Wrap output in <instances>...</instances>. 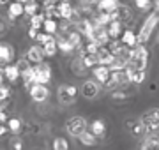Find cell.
Masks as SVG:
<instances>
[{
  "label": "cell",
  "mask_w": 159,
  "mask_h": 150,
  "mask_svg": "<svg viewBox=\"0 0 159 150\" xmlns=\"http://www.w3.org/2000/svg\"><path fill=\"white\" fill-rule=\"evenodd\" d=\"M125 67H127V60H124V58H119V57H115L113 62L110 64V71H111V73L125 71Z\"/></svg>",
  "instance_id": "obj_31"
},
{
  "label": "cell",
  "mask_w": 159,
  "mask_h": 150,
  "mask_svg": "<svg viewBox=\"0 0 159 150\" xmlns=\"http://www.w3.org/2000/svg\"><path fill=\"white\" fill-rule=\"evenodd\" d=\"M18 2H21V4H27V2H30V0H18Z\"/></svg>",
  "instance_id": "obj_50"
},
{
  "label": "cell",
  "mask_w": 159,
  "mask_h": 150,
  "mask_svg": "<svg viewBox=\"0 0 159 150\" xmlns=\"http://www.w3.org/2000/svg\"><path fill=\"white\" fill-rule=\"evenodd\" d=\"M99 42L97 41H90V42H87L85 44V53H89V55H97V51H99Z\"/></svg>",
  "instance_id": "obj_37"
},
{
  "label": "cell",
  "mask_w": 159,
  "mask_h": 150,
  "mask_svg": "<svg viewBox=\"0 0 159 150\" xmlns=\"http://www.w3.org/2000/svg\"><path fill=\"white\" fill-rule=\"evenodd\" d=\"M57 46H58V51H62L64 55H69V53L74 51V46L69 42L67 35H60V37H57Z\"/></svg>",
  "instance_id": "obj_20"
},
{
  "label": "cell",
  "mask_w": 159,
  "mask_h": 150,
  "mask_svg": "<svg viewBox=\"0 0 159 150\" xmlns=\"http://www.w3.org/2000/svg\"><path fill=\"white\" fill-rule=\"evenodd\" d=\"M60 2H69V0H60Z\"/></svg>",
  "instance_id": "obj_52"
},
{
  "label": "cell",
  "mask_w": 159,
  "mask_h": 150,
  "mask_svg": "<svg viewBox=\"0 0 159 150\" xmlns=\"http://www.w3.org/2000/svg\"><path fill=\"white\" fill-rule=\"evenodd\" d=\"M7 129H9V127H6L4 124H0V136H2V134H6V133H7Z\"/></svg>",
  "instance_id": "obj_47"
},
{
  "label": "cell",
  "mask_w": 159,
  "mask_h": 150,
  "mask_svg": "<svg viewBox=\"0 0 159 150\" xmlns=\"http://www.w3.org/2000/svg\"><path fill=\"white\" fill-rule=\"evenodd\" d=\"M81 94L83 97L87 99H96L97 94H99V83L94 80H87L83 85H81Z\"/></svg>",
  "instance_id": "obj_11"
},
{
  "label": "cell",
  "mask_w": 159,
  "mask_h": 150,
  "mask_svg": "<svg viewBox=\"0 0 159 150\" xmlns=\"http://www.w3.org/2000/svg\"><path fill=\"white\" fill-rule=\"evenodd\" d=\"M110 18H111V21H120V23L124 25L125 21H131V18H133V11H131V7L127 6H120L115 9L113 12H110Z\"/></svg>",
  "instance_id": "obj_8"
},
{
  "label": "cell",
  "mask_w": 159,
  "mask_h": 150,
  "mask_svg": "<svg viewBox=\"0 0 159 150\" xmlns=\"http://www.w3.org/2000/svg\"><path fill=\"white\" fill-rule=\"evenodd\" d=\"M159 18L156 12L152 14H148L147 20L143 21V25L140 27V32H138V44H145L148 39H150V35L154 34V29H156V25H157Z\"/></svg>",
  "instance_id": "obj_2"
},
{
  "label": "cell",
  "mask_w": 159,
  "mask_h": 150,
  "mask_svg": "<svg viewBox=\"0 0 159 150\" xmlns=\"http://www.w3.org/2000/svg\"><path fill=\"white\" fill-rule=\"evenodd\" d=\"M44 20H46L44 12H37L35 16L30 18V29H35V30H39V32H41V29H43V23H44Z\"/></svg>",
  "instance_id": "obj_30"
},
{
  "label": "cell",
  "mask_w": 159,
  "mask_h": 150,
  "mask_svg": "<svg viewBox=\"0 0 159 150\" xmlns=\"http://www.w3.org/2000/svg\"><path fill=\"white\" fill-rule=\"evenodd\" d=\"M43 50H44V55L46 57H55L58 53V46H57V39L50 41V42H46L44 46H43Z\"/></svg>",
  "instance_id": "obj_32"
},
{
  "label": "cell",
  "mask_w": 159,
  "mask_h": 150,
  "mask_svg": "<svg viewBox=\"0 0 159 150\" xmlns=\"http://www.w3.org/2000/svg\"><path fill=\"white\" fill-rule=\"evenodd\" d=\"M127 97V95H125L124 92H119V90H117V92H111V99H115V101H122V99H125Z\"/></svg>",
  "instance_id": "obj_41"
},
{
  "label": "cell",
  "mask_w": 159,
  "mask_h": 150,
  "mask_svg": "<svg viewBox=\"0 0 159 150\" xmlns=\"http://www.w3.org/2000/svg\"><path fill=\"white\" fill-rule=\"evenodd\" d=\"M12 0H0V4H11Z\"/></svg>",
  "instance_id": "obj_48"
},
{
  "label": "cell",
  "mask_w": 159,
  "mask_h": 150,
  "mask_svg": "<svg viewBox=\"0 0 159 150\" xmlns=\"http://www.w3.org/2000/svg\"><path fill=\"white\" fill-rule=\"evenodd\" d=\"M53 150H69V143L66 138H55L53 139Z\"/></svg>",
  "instance_id": "obj_36"
},
{
  "label": "cell",
  "mask_w": 159,
  "mask_h": 150,
  "mask_svg": "<svg viewBox=\"0 0 159 150\" xmlns=\"http://www.w3.org/2000/svg\"><path fill=\"white\" fill-rule=\"evenodd\" d=\"M125 74H127V78H129V83L140 85V83L145 81V71H138L136 67H133V65H129V64H127V67H125Z\"/></svg>",
  "instance_id": "obj_13"
},
{
  "label": "cell",
  "mask_w": 159,
  "mask_h": 150,
  "mask_svg": "<svg viewBox=\"0 0 159 150\" xmlns=\"http://www.w3.org/2000/svg\"><path fill=\"white\" fill-rule=\"evenodd\" d=\"M127 83H129V78H127V74H125V71H119V73H111L110 80L104 83V87L115 90V88L124 87V85H127Z\"/></svg>",
  "instance_id": "obj_6"
},
{
  "label": "cell",
  "mask_w": 159,
  "mask_h": 150,
  "mask_svg": "<svg viewBox=\"0 0 159 150\" xmlns=\"http://www.w3.org/2000/svg\"><path fill=\"white\" fill-rule=\"evenodd\" d=\"M140 150H159V138H156L152 134H147V139L143 141Z\"/></svg>",
  "instance_id": "obj_27"
},
{
  "label": "cell",
  "mask_w": 159,
  "mask_h": 150,
  "mask_svg": "<svg viewBox=\"0 0 159 150\" xmlns=\"http://www.w3.org/2000/svg\"><path fill=\"white\" fill-rule=\"evenodd\" d=\"M81 2H83L85 6H92V4H97L99 0H81Z\"/></svg>",
  "instance_id": "obj_46"
},
{
  "label": "cell",
  "mask_w": 159,
  "mask_h": 150,
  "mask_svg": "<svg viewBox=\"0 0 159 150\" xmlns=\"http://www.w3.org/2000/svg\"><path fill=\"white\" fill-rule=\"evenodd\" d=\"M87 127H89V124H87V120L83 117H73V118H69L67 124H66L67 133L71 134V136H76V138H80L81 134L85 133Z\"/></svg>",
  "instance_id": "obj_3"
},
{
  "label": "cell",
  "mask_w": 159,
  "mask_h": 150,
  "mask_svg": "<svg viewBox=\"0 0 159 150\" xmlns=\"http://www.w3.org/2000/svg\"><path fill=\"white\" fill-rule=\"evenodd\" d=\"M129 65L136 67L138 71H145L147 69V64H148V51L147 48L143 44H138L131 50V55H129V60H127Z\"/></svg>",
  "instance_id": "obj_1"
},
{
  "label": "cell",
  "mask_w": 159,
  "mask_h": 150,
  "mask_svg": "<svg viewBox=\"0 0 159 150\" xmlns=\"http://www.w3.org/2000/svg\"><path fill=\"white\" fill-rule=\"evenodd\" d=\"M37 12H39V4H37V2L30 0V2H27V4H25V16L32 18V16H35Z\"/></svg>",
  "instance_id": "obj_34"
},
{
  "label": "cell",
  "mask_w": 159,
  "mask_h": 150,
  "mask_svg": "<svg viewBox=\"0 0 159 150\" xmlns=\"http://www.w3.org/2000/svg\"><path fill=\"white\" fill-rule=\"evenodd\" d=\"M58 12H60V18L62 20H66V21H71L74 16V12H76V9H74L69 2H58Z\"/></svg>",
  "instance_id": "obj_16"
},
{
  "label": "cell",
  "mask_w": 159,
  "mask_h": 150,
  "mask_svg": "<svg viewBox=\"0 0 159 150\" xmlns=\"http://www.w3.org/2000/svg\"><path fill=\"white\" fill-rule=\"evenodd\" d=\"M34 81L39 85H46L51 81V65L50 64H37L34 65Z\"/></svg>",
  "instance_id": "obj_5"
},
{
  "label": "cell",
  "mask_w": 159,
  "mask_h": 150,
  "mask_svg": "<svg viewBox=\"0 0 159 150\" xmlns=\"http://www.w3.org/2000/svg\"><path fill=\"white\" fill-rule=\"evenodd\" d=\"M7 127H9V131H11V133H20V131H21V120H20V118H9V120H7Z\"/></svg>",
  "instance_id": "obj_35"
},
{
  "label": "cell",
  "mask_w": 159,
  "mask_h": 150,
  "mask_svg": "<svg viewBox=\"0 0 159 150\" xmlns=\"http://www.w3.org/2000/svg\"><path fill=\"white\" fill-rule=\"evenodd\" d=\"M9 97H11V88L7 87V85H2L0 87V106H4V103Z\"/></svg>",
  "instance_id": "obj_38"
},
{
  "label": "cell",
  "mask_w": 159,
  "mask_h": 150,
  "mask_svg": "<svg viewBox=\"0 0 159 150\" xmlns=\"http://www.w3.org/2000/svg\"><path fill=\"white\" fill-rule=\"evenodd\" d=\"M89 131L94 133L97 138H102L104 133H106V126H104V122H102V120H94L90 124V129H89Z\"/></svg>",
  "instance_id": "obj_28"
},
{
  "label": "cell",
  "mask_w": 159,
  "mask_h": 150,
  "mask_svg": "<svg viewBox=\"0 0 159 150\" xmlns=\"http://www.w3.org/2000/svg\"><path fill=\"white\" fill-rule=\"evenodd\" d=\"M92 74H94V78L97 80V83H106V81L110 80V76H111V71H110L108 65H96L94 69H92Z\"/></svg>",
  "instance_id": "obj_12"
},
{
  "label": "cell",
  "mask_w": 159,
  "mask_h": 150,
  "mask_svg": "<svg viewBox=\"0 0 159 150\" xmlns=\"http://www.w3.org/2000/svg\"><path fill=\"white\" fill-rule=\"evenodd\" d=\"M7 120H9V118H7L6 111H4V110H0V124H6Z\"/></svg>",
  "instance_id": "obj_45"
},
{
  "label": "cell",
  "mask_w": 159,
  "mask_h": 150,
  "mask_svg": "<svg viewBox=\"0 0 159 150\" xmlns=\"http://www.w3.org/2000/svg\"><path fill=\"white\" fill-rule=\"evenodd\" d=\"M16 57V50H14V46L12 44H9V42H0V62L2 64H11L12 58Z\"/></svg>",
  "instance_id": "obj_10"
},
{
  "label": "cell",
  "mask_w": 159,
  "mask_h": 150,
  "mask_svg": "<svg viewBox=\"0 0 159 150\" xmlns=\"http://www.w3.org/2000/svg\"><path fill=\"white\" fill-rule=\"evenodd\" d=\"M53 39H55L53 35L46 34V32H39V35H37V39H35V41H39V44H41V46H44L46 42H50V41H53Z\"/></svg>",
  "instance_id": "obj_40"
},
{
  "label": "cell",
  "mask_w": 159,
  "mask_h": 150,
  "mask_svg": "<svg viewBox=\"0 0 159 150\" xmlns=\"http://www.w3.org/2000/svg\"><path fill=\"white\" fill-rule=\"evenodd\" d=\"M23 14H25V4L18 2V0H14V2H11V4H9V11H7V16H9V20H11V21L18 20V18L23 16Z\"/></svg>",
  "instance_id": "obj_15"
},
{
  "label": "cell",
  "mask_w": 159,
  "mask_h": 150,
  "mask_svg": "<svg viewBox=\"0 0 159 150\" xmlns=\"http://www.w3.org/2000/svg\"><path fill=\"white\" fill-rule=\"evenodd\" d=\"M134 6L140 11H148V9H152V2L150 0H134Z\"/></svg>",
  "instance_id": "obj_39"
},
{
  "label": "cell",
  "mask_w": 159,
  "mask_h": 150,
  "mask_svg": "<svg viewBox=\"0 0 159 150\" xmlns=\"http://www.w3.org/2000/svg\"><path fill=\"white\" fill-rule=\"evenodd\" d=\"M4 78H6L9 83H16L20 78H21V71L18 69V65L14 64H7V65H4Z\"/></svg>",
  "instance_id": "obj_14"
},
{
  "label": "cell",
  "mask_w": 159,
  "mask_h": 150,
  "mask_svg": "<svg viewBox=\"0 0 159 150\" xmlns=\"http://www.w3.org/2000/svg\"><path fill=\"white\" fill-rule=\"evenodd\" d=\"M12 148H14V150H21V148H23V143H21V139H16V141L12 143Z\"/></svg>",
  "instance_id": "obj_44"
},
{
  "label": "cell",
  "mask_w": 159,
  "mask_h": 150,
  "mask_svg": "<svg viewBox=\"0 0 159 150\" xmlns=\"http://www.w3.org/2000/svg\"><path fill=\"white\" fill-rule=\"evenodd\" d=\"M29 94H30V97L34 99L35 103H44L46 99H48V95H50V90H48L46 85H39V83H35V85L30 87Z\"/></svg>",
  "instance_id": "obj_9"
},
{
  "label": "cell",
  "mask_w": 159,
  "mask_h": 150,
  "mask_svg": "<svg viewBox=\"0 0 159 150\" xmlns=\"http://www.w3.org/2000/svg\"><path fill=\"white\" fill-rule=\"evenodd\" d=\"M25 57H27V60H29L30 64H34V65H37V64H43L44 62V50H43V46L41 44H34V46H30L29 50H27V53H25Z\"/></svg>",
  "instance_id": "obj_7"
},
{
  "label": "cell",
  "mask_w": 159,
  "mask_h": 150,
  "mask_svg": "<svg viewBox=\"0 0 159 150\" xmlns=\"http://www.w3.org/2000/svg\"><path fill=\"white\" fill-rule=\"evenodd\" d=\"M67 92L73 95V97H76V94H78V88L73 87V85H67Z\"/></svg>",
  "instance_id": "obj_43"
},
{
  "label": "cell",
  "mask_w": 159,
  "mask_h": 150,
  "mask_svg": "<svg viewBox=\"0 0 159 150\" xmlns=\"http://www.w3.org/2000/svg\"><path fill=\"white\" fill-rule=\"evenodd\" d=\"M156 11H159V0H156Z\"/></svg>",
  "instance_id": "obj_49"
},
{
  "label": "cell",
  "mask_w": 159,
  "mask_h": 150,
  "mask_svg": "<svg viewBox=\"0 0 159 150\" xmlns=\"http://www.w3.org/2000/svg\"><path fill=\"white\" fill-rule=\"evenodd\" d=\"M131 133H133V136H140V138H143V136H147L148 134V131H147V127L143 126L142 122L138 120V122H134V124H131Z\"/></svg>",
  "instance_id": "obj_29"
},
{
  "label": "cell",
  "mask_w": 159,
  "mask_h": 150,
  "mask_svg": "<svg viewBox=\"0 0 159 150\" xmlns=\"http://www.w3.org/2000/svg\"><path fill=\"white\" fill-rule=\"evenodd\" d=\"M27 35H29L30 39H37V35H39V30H35V29H30L29 32H27Z\"/></svg>",
  "instance_id": "obj_42"
},
{
  "label": "cell",
  "mask_w": 159,
  "mask_h": 150,
  "mask_svg": "<svg viewBox=\"0 0 159 150\" xmlns=\"http://www.w3.org/2000/svg\"><path fill=\"white\" fill-rule=\"evenodd\" d=\"M81 58H83V64L87 65V69H94L96 65H99L97 55H89V53H83V55H81Z\"/></svg>",
  "instance_id": "obj_33"
},
{
  "label": "cell",
  "mask_w": 159,
  "mask_h": 150,
  "mask_svg": "<svg viewBox=\"0 0 159 150\" xmlns=\"http://www.w3.org/2000/svg\"><path fill=\"white\" fill-rule=\"evenodd\" d=\"M71 67H73V73L76 76H83L87 71V65L83 64V58H81V55H76V57L73 58V62H71Z\"/></svg>",
  "instance_id": "obj_22"
},
{
  "label": "cell",
  "mask_w": 159,
  "mask_h": 150,
  "mask_svg": "<svg viewBox=\"0 0 159 150\" xmlns=\"http://www.w3.org/2000/svg\"><path fill=\"white\" fill-rule=\"evenodd\" d=\"M78 139H80V143L83 145V147H94V145L97 143V136L94 133H90L89 129H87V131L81 134Z\"/></svg>",
  "instance_id": "obj_25"
},
{
  "label": "cell",
  "mask_w": 159,
  "mask_h": 150,
  "mask_svg": "<svg viewBox=\"0 0 159 150\" xmlns=\"http://www.w3.org/2000/svg\"><path fill=\"white\" fill-rule=\"evenodd\" d=\"M120 41H122L127 48H131V50H133L134 46H138V34H134L131 29H127V30H124V34H122Z\"/></svg>",
  "instance_id": "obj_18"
},
{
  "label": "cell",
  "mask_w": 159,
  "mask_h": 150,
  "mask_svg": "<svg viewBox=\"0 0 159 150\" xmlns=\"http://www.w3.org/2000/svg\"><path fill=\"white\" fill-rule=\"evenodd\" d=\"M140 122L147 127L148 134H152L154 131H157L159 129V108H154V110L145 111V113L142 115V118H140Z\"/></svg>",
  "instance_id": "obj_4"
},
{
  "label": "cell",
  "mask_w": 159,
  "mask_h": 150,
  "mask_svg": "<svg viewBox=\"0 0 159 150\" xmlns=\"http://www.w3.org/2000/svg\"><path fill=\"white\" fill-rule=\"evenodd\" d=\"M34 2H37V4H43V2H44V0H34Z\"/></svg>",
  "instance_id": "obj_51"
},
{
  "label": "cell",
  "mask_w": 159,
  "mask_h": 150,
  "mask_svg": "<svg viewBox=\"0 0 159 150\" xmlns=\"http://www.w3.org/2000/svg\"><path fill=\"white\" fill-rule=\"evenodd\" d=\"M58 21L57 20H53V18H46L44 20V23H43V32H46V34H50V35H55L58 32Z\"/></svg>",
  "instance_id": "obj_23"
},
{
  "label": "cell",
  "mask_w": 159,
  "mask_h": 150,
  "mask_svg": "<svg viewBox=\"0 0 159 150\" xmlns=\"http://www.w3.org/2000/svg\"><path fill=\"white\" fill-rule=\"evenodd\" d=\"M21 80H23V85H25V88H29L32 85H35V81H34V65L32 67H29V69H25L21 71Z\"/></svg>",
  "instance_id": "obj_26"
},
{
  "label": "cell",
  "mask_w": 159,
  "mask_h": 150,
  "mask_svg": "<svg viewBox=\"0 0 159 150\" xmlns=\"http://www.w3.org/2000/svg\"><path fill=\"white\" fill-rule=\"evenodd\" d=\"M106 30H108V34L111 39H120L122 34H124V25L120 23V21H111Z\"/></svg>",
  "instance_id": "obj_21"
},
{
  "label": "cell",
  "mask_w": 159,
  "mask_h": 150,
  "mask_svg": "<svg viewBox=\"0 0 159 150\" xmlns=\"http://www.w3.org/2000/svg\"><path fill=\"white\" fill-rule=\"evenodd\" d=\"M58 101H60V104H64V106H67V104L74 103V97L67 92V85L58 87Z\"/></svg>",
  "instance_id": "obj_24"
},
{
  "label": "cell",
  "mask_w": 159,
  "mask_h": 150,
  "mask_svg": "<svg viewBox=\"0 0 159 150\" xmlns=\"http://www.w3.org/2000/svg\"><path fill=\"white\" fill-rule=\"evenodd\" d=\"M113 53L110 51V48L108 46H101L99 48V51H97V60H99V64L101 65H108L110 67V64L113 62Z\"/></svg>",
  "instance_id": "obj_17"
},
{
  "label": "cell",
  "mask_w": 159,
  "mask_h": 150,
  "mask_svg": "<svg viewBox=\"0 0 159 150\" xmlns=\"http://www.w3.org/2000/svg\"><path fill=\"white\" fill-rule=\"evenodd\" d=\"M119 7V2L117 0H99L97 2V12H113L115 9Z\"/></svg>",
  "instance_id": "obj_19"
}]
</instances>
